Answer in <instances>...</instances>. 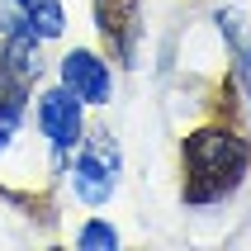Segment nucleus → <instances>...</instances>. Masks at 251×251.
Returning <instances> with one entry per match:
<instances>
[{"mask_svg":"<svg viewBox=\"0 0 251 251\" xmlns=\"http://www.w3.org/2000/svg\"><path fill=\"white\" fill-rule=\"evenodd\" d=\"M247 138L223 124H204L185 138V204H218L247 176Z\"/></svg>","mask_w":251,"mask_h":251,"instance_id":"obj_1","label":"nucleus"},{"mask_svg":"<svg viewBox=\"0 0 251 251\" xmlns=\"http://www.w3.org/2000/svg\"><path fill=\"white\" fill-rule=\"evenodd\" d=\"M119 176H124V156H119V142H114L109 128H95V133H85L81 138V152L76 161L67 166V180H71V195L100 209V204H109L114 190H119Z\"/></svg>","mask_w":251,"mask_h":251,"instance_id":"obj_2","label":"nucleus"},{"mask_svg":"<svg viewBox=\"0 0 251 251\" xmlns=\"http://www.w3.org/2000/svg\"><path fill=\"white\" fill-rule=\"evenodd\" d=\"M33 119H38V133L48 138L52 152H76L85 138V104L71 95L67 85H52L43 90L38 104H33Z\"/></svg>","mask_w":251,"mask_h":251,"instance_id":"obj_3","label":"nucleus"},{"mask_svg":"<svg viewBox=\"0 0 251 251\" xmlns=\"http://www.w3.org/2000/svg\"><path fill=\"white\" fill-rule=\"evenodd\" d=\"M57 85H67L81 104H109L114 100V67L95 48H71L62 62H57Z\"/></svg>","mask_w":251,"mask_h":251,"instance_id":"obj_4","label":"nucleus"},{"mask_svg":"<svg viewBox=\"0 0 251 251\" xmlns=\"http://www.w3.org/2000/svg\"><path fill=\"white\" fill-rule=\"evenodd\" d=\"M43 76V38L33 33H10L0 48V95L24 104Z\"/></svg>","mask_w":251,"mask_h":251,"instance_id":"obj_5","label":"nucleus"},{"mask_svg":"<svg viewBox=\"0 0 251 251\" xmlns=\"http://www.w3.org/2000/svg\"><path fill=\"white\" fill-rule=\"evenodd\" d=\"M14 10L24 19V28L33 38H43V43H52V38L67 33V5L62 0H14Z\"/></svg>","mask_w":251,"mask_h":251,"instance_id":"obj_6","label":"nucleus"},{"mask_svg":"<svg viewBox=\"0 0 251 251\" xmlns=\"http://www.w3.org/2000/svg\"><path fill=\"white\" fill-rule=\"evenodd\" d=\"M76 247L81 251H114L119 247V227L104 223V218H85V223L76 227Z\"/></svg>","mask_w":251,"mask_h":251,"instance_id":"obj_7","label":"nucleus"},{"mask_svg":"<svg viewBox=\"0 0 251 251\" xmlns=\"http://www.w3.org/2000/svg\"><path fill=\"white\" fill-rule=\"evenodd\" d=\"M19 128H24V104L0 95V152H10V147H14Z\"/></svg>","mask_w":251,"mask_h":251,"instance_id":"obj_8","label":"nucleus"}]
</instances>
